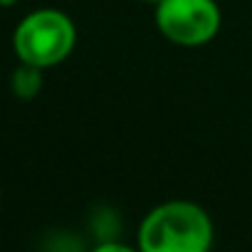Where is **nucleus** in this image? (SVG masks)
<instances>
[{
  "label": "nucleus",
  "instance_id": "obj_1",
  "mask_svg": "<svg viewBox=\"0 0 252 252\" xmlns=\"http://www.w3.org/2000/svg\"><path fill=\"white\" fill-rule=\"evenodd\" d=\"M215 237L210 215L190 200H168L146 213L139 227L144 252H205Z\"/></svg>",
  "mask_w": 252,
  "mask_h": 252
},
{
  "label": "nucleus",
  "instance_id": "obj_6",
  "mask_svg": "<svg viewBox=\"0 0 252 252\" xmlns=\"http://www.w3.org/2000/svg\"><path fill=\"white\" fill-rule=\"evenodd\" d=\"M18 0H0V8H13Z\"/></svg>",
  "mask_w": 252,
  "mask_h": 252
},
{
  "label": "nucleus",
  "instance_id": "obj_2",
  "mask_svg": "<svg viewBox=\"0 0 252 252\" xmlns=\"http://www.w3.org/2000/svg\"><path fill=\"white\" fill-rule=\"evenodd\" d=\"M77 45V28L72 18L57 8H40L28 13L13 30V52L18 62L50 69L62 64Z\"/></svg>",
  "mask_w": 252,
  "mask_h": 252
},
{
  "label": "nucleus",
  "instance_id": "obj_3",
  "mask_svg": "<svg viewBox=\"0 0 252 252\" xmlns=\"http://www.w3.org/2000/svg\"><path fill=\"white\" fill-rule=\"evenodd\" d=\"M222 25L215 0H161L156 3V28L181 47H200L210 42Z\"/></svg>",
  "mask_w": 252,
  "mask_h": 252
},
{
  "label": "nucleus",
  "instance_id": "obj_5",
  "mask_svg": "<svg viewBox=\"0 0 252 252\" xmlns=\"http://www.w3.org/2000/svg\"><path fill=\"white\" fill-rule=\"evenodd\" d=\"M96 250L99 252H129V247H126V245H119V242H106V245H96Z\"/></svg>",
  "mask_w": 252,
  "mask_h": 252
},
{
  "label": "nucleus",
  "instance_id": "obj_4",
  "mask_svg": "<svg viewBox=\"0 0 252 252\" xmlns=\"http://www.w3.org/2000/svg\"><path fill=\"white\" fill-rule=\"evenodd\" d=\"M42 72H45V69H40V67H32V64L20 62V64L15 67V72L10 74V89H13V94H15L18 99H23V101L35 99V96L40 94L42 84H45Z\"/></svg>",
  "mask_w": 252,
  "mask_h": 252
},
{
  "label": "nucleus",
  "instance_id": "obj_7",
  "mask_svg": "<svg viewBox=\"0 0 252 252\" xmlns=\"http://www.w3.org/2000/svg\"><path fill=\"white\" fill-rule=\"evenodd\" d=\"M144 3H154L156 5V3H161V0H144Z\"/></svg>",
  "mask_w": 252,
  "mask_h": 252
}]
</instances>
